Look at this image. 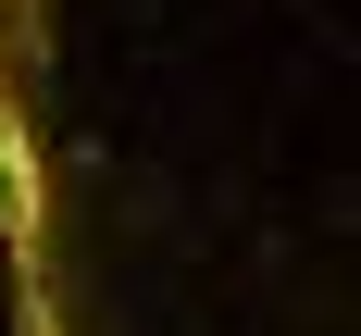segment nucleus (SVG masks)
<instances>
[{"instance_id": "obj_1", "label": "nucleus", "mask_w": 361, "mask_h": 336, "mask_svg": "<svg viewBox=\"0 0 361 336\" xmlns=\"http://www.w3.org/2000/svg\"><path fill=\"white\" fill-rule=\"evenodd\" d=\"M25 224V149H13V125H0V237Z\"/></svg>"}]
</instances>
